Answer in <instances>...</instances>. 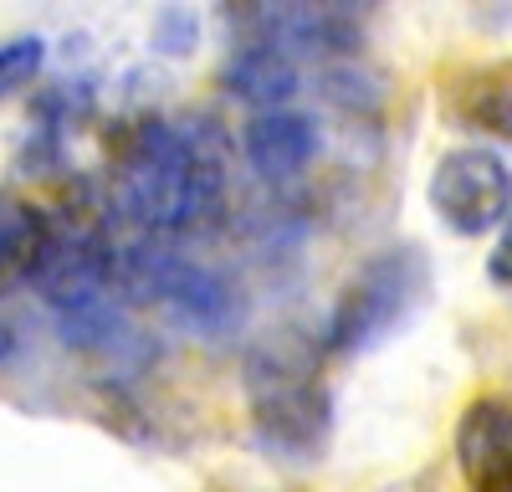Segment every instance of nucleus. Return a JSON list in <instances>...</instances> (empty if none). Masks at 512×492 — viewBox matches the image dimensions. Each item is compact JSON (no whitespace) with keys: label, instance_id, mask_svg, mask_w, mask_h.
I'll list each match as a JSON object with an SVG mask.
<instances>
[{"label":"nucleus","instance_id":"obj_14","mask_svg":"<svg viewBox=\"0 0 512 492\" xmlns=\"http://www.w3.org/2000/svg\"><path fill=\"white\" fill-rule=\"evenodd\" d=\"M154 52L159 57H190L195 52V41H200V16L190 6H164L154 16Z\"/></svg>","mask_w":512,"mask_h":492},{"label":"nucleus","instance_id":"obj_10","mask_svg":"<svg viewBox=\"0 0 512 492\" xmlns=\"http://www.w3.org/2000/svg\"><path fill=\"white\" fill-rule=\"evenodd\" d=\"M441 108L456 129L492 134V139L512 144V57L456 67L441 88Z\"/></svg>","mask_w":512,"mask_h":492},{"label":"nucleus","instance_id":"obj_12","mask_svg":"<svg viewBox=\"0 0 512 492\" xmlns=\"http://www.w3.org/2000/svg\"><path fill=\"white\" fill-rule=\"evenodd\" d=\"M47 236H52L47 211H36L26 195L0 190V293L31 287L36 262H41V252H47Z\"/></svg>","mask_w":512,"mask_h":492},{"label":"nucleus","instance_id":"obj_15","mask_svg":"<svg viewBox=\"0 0 512 492\" xmlns=\"http://www.w3.org/2000/svg\"><path fill=\"white\" fill-rule=\"evenodd\" d=\"M487 277H492L497 287H507V293H512V216H507V226H502V231H497V241H492Z\"/></svg>","mask_w":512,"mask_h":492},{"label":"nucleus","instance_id":"obj_7","mask_svg":"<svg viewBox=\"0 0 512 492\" xmlns=\"http://www.w3.org/2000/svg\"><path fill=\"white\" fill-rule=\"evenodd\" d=\"M231 26L287 57H354L364 47V6H231Z\"/></svg>","mask_w":512,"mask_h":492},{"label":"nucleus","instance_id":"obj_2","mask_svg":"<svg viewBox=\"0 0 512 492\" xmlns=\"http://www.w3.org/2000/svg\"><path fill=\"white\" fill-rule=\"evenodd\" d=\"M251 441L282 467H318L333 441V390L318 369V344L297 328L256 339L241 359Z\"/></svg>","mask_w":512,"mask_h":492},{"label":"nucleus","instance_id":"obj_1","mask_svg":"<svg viewBox=\"0 0 512 492\" xmlns=\"http://www.w3.org/2000/svg\"><path fill=\"white\" fill-rule=\"evenodd\" d=\"M113 211L139 236H185L221 211L226 175L221 154L205 134L175 118H144L113 149L108 175Z\"/></svg>","mask_w":512,"mask_h":492},{"label":"nucleus","instance_id":"obj_6","mask_svg":"<svg viewBox=\"0 0 512 492\" xmlns=\"http://www.w3.org/2000/svg\"><path fill=\"white\" fill-rule=\"evenodd\" d=\"M52 323H57V339L72 354L113 369V375H123V380L144 375V369H154V359H159L154 334L134 318V308H128L113 287H93V293L52 303Z\"/></svg>","mask_w":512,"mask_h":492},{"label":"nucleus","instance_id":"obj_11","mask_svg":"<svg viewBox=\"0 0 512 492\" xmlns=\"http://www.w3.org/2000/svg\"><path fill=\"white\" fill-rule=\"evenodd\" d=\"M221 88L246 103L251 113H277L292 108L297 88H303V72H297V57L267 47V41H236L221 62Z\"/></svg>","mask_w":512,"mask_h":492},{"label":"nucleus","instance_id":"obj_17","mask_svg":"<svg viewBox=\"0 0 512 492\" xmlns=\"http://www.w3.org/2000/svg\"><path fill=\"white\" fill-rule=\"evenodd\" d=\"M16 359V328L11 323H0V369H6Z\"/></svg>","mask_w":512,"mask_h":492},{"label":"nucleus","instance_id":"obj_8","mask_svg":"<svg viewBox=\"0 0 512 492\" xmlns=\"http://www.w3.org/2000/svg\"><path fill=\"white\" fill-rule=\"evenodd\" d=\"M323 154V129L303 108H277V113H251L241 129V159L251 164L256 180L292 185L297 175L313 170Z\"/></svg>","mask_w":512,"mask_h":492},{"label":"nucleus","instance_id":"obj_5","mask_svg":"<svg viewBox=\"0 0 512 492\" xmlns=\"http://www.w3.org/2000/svg\"><path fill=\"white\" fill-rule=\"evenodd\" d=\"M425 200L451 236L502 231L512 216V164L492 144H456L436 159Z\"/></svg>","mask_w":512,"mask_h":492},{"label":"nucleus","instance_id":"obj_4","mask_svg":"<svg viewBox=\"0 0 512 492\" xmlns=\"http://www.w3.org/2000/svg\"><path fill=\"white\" fill-rule=\"evenodd\" d=\"M431 287H436V272H431L425 246L415 241L384 246L344 282V293H338L323 323V349L344 354V359L384 349L420 318V308L431 303Z\"/></svg>","mask_w":512,"mask_h":492},{"label":"nucleus","instance_id":"obj_3","mask_svg":"<svg viewBox=\"0 0 512 492\" xmlns=\"http://www.w3.org/2000/svg\"><path fill=\"white\" fill-rule=\"evenodd\" d=\"M113 293L128 308H159L175 328L205 344H231L251 313L231 272L185 257L159 236H134L113 252Z\"/></svg>","mask_w":512,"mask_h":492},{"label":"nucleus","instance_id":"obj_9","mask_svg":"<svg viewBox=\"0 0 512 492\" xmlns=\"http://www.w3.org/2000/svg\"><path fill=\"white\" fill-rule=\"evenodd\" d=\"M456 472L466 492H512V400L477 395L456 421Z\"/></svg>","mask_w":512,"mask_h":492},{"label":"nucleus","instance_id":"obj_16","mask_svg":"<svg viewBox=\"0 0 512 492\" xmlns=\"http://www.w3.org/2000/svg\"><path fill=\"white\" fill-rule=\"evenodd\" d=\"M374 492H436L431 477H405V482H390V487H374Z\"/></svg>","mask_w":512,"mask_h":492},{"label":"nucleus","instance_id":"obj_13","mask_svg":"<svg viewBox=\"0 0 512 492\" xmlns=\"http://www.w3.org/2000/svg\"><path fill=\"white\" fill-rule=\"evenodd\" d=\"M41 62H47V41H41V36H11V41H0V98L26 88V82L41 72Z\"/></svg>","mask_w":512,"mask_h":492}]
</instances>
